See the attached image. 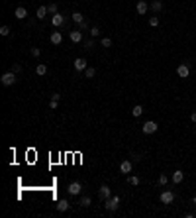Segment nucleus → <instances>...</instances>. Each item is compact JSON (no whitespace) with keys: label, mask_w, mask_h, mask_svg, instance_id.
Instances as JSON below:
<instances>
[{"label":"nucleus","mask_w":196,"mask_h":218,"mask_svg":"<svg viewBox=\"0 0 196 218\" xmlns=\"http://www.w3.org/2000/svg\"><path fill=\"white\" fill-rule=\"evenodd\" d=\"M0 81H2V85H6V86L14 85V83H16V73H14V71H8V73H4V75L0 77Z\"/></svg>","instance_id":"obj_1"},{"label":"nucleus","mask_w":196,"mask_h":218,"mask_svg":"<svg viewBox=\"0 0 196 218\" xmlns=\"http://www.w3.org/2000/svg\"><path fill=\"white\" fill-rule=\"evenodd\" d=\"M118 205H120V197H110L106 199V210H110V212H114V210H118Z\"/></svg>","instance_id":"obj_2"},{"label":"nucleus","mask_w":196,"mask_h":218,"mask_svg":"<svg viewBox=\"0 0 196 218\" xmlns=\"http://www.w3.org/2000/svg\"><path fill=\"white\" fill-rule=\"evenodd\" d=\"M143 134H155L157 130H159V126H157V122H153V120H149V122H145L143 124Z\"/></svg>","instance_id":"obj_3"},{"label":"nucleus","mask_w":196,"mask_h":218,"mask_svg":"<svg viewBox=\"0 0 196 218\" xmlns=\"http://www.w3.org/2000/svg\"><path fill=\"white\" fill-rule=\"evenodd\" d=\"M177 75L180 79H188V75H190V67H188L186 63H180L178 67H177Z\"/></svg>","instance_id":"obj_4"},{"label":"nucleus","mask_w":196,"mask_h":218,"mask_svg":"<svg viewBox=\"0 0 196 218\" xmlns=\"http://www.w3.org/2000/svg\"><path fill=\"white\" fill-rule=\"evenodd\" d=\"M159 199H161V202H163V205H171V202L175 200V193H173V191H163Z\"/></svg>","instance_id":"obj_5"},{"label":"nucleus","mask_w":196,"mask_h":218,"mask_svg":"<svg viewBox=\"0 0 196 218\" xmlns=\"http://www.w3.org/2000/svg\"><path fill=\"white\" fill-rule=\"evenodd\" d=\"M67 191H69V195H73V197H75V195H81V193H83V185L78 183V181H75V183L69 185Z\"/></svg>","instance_id":"obj_6"},{"label":"nucleus","mask_w":196,"mask_h":218,"mask_svg":"<svg viewBox=\"0 0 196 218\" xmlns=\"http://www.w3.org/2000/svg\"><path fill=\"white\" fill-rule=\"evenodd\" d=\"M98 195H100V199H110L112 197V191H110V187H108V185H102V187H100L98 189Z\"/></svg>","instance_id":"obj_7"},{"label":"nucleus","mask_w":196,"mask_h":218,"mask_svg":"<svg viewBox=\"0 0 196 218\" xmlns=\"http://www.w3.org/2000/svg\"><path fill=\"white\" fill-rule=\"evenodd\" d=\"M69 38H71L73 43H78V41H83V32H81V30H73V32L69 34Z\"/></svg>","instance_id":"obj_8"},{"label":"nucleus","mask_w":196,"mask_h":218,"mask_svg":"<svg viewBox=\"0 0 196 218\" xmlns=\"http://www.w3.org/2000/svg\"><path fill=\"white\" fill-rule=\"evenodd\" d=\"M51 24H53V26H57V28H59V26H63V24H65V18L61 16V14H59V12H57V14H53V18H51Z\"/></svg>","instance_id":"obj_9"},{"label":"nucleus","mask_w":196,"mask_h":218,"mask_svg":"<svg viewBox=\"0 0 196 218\" xmlns=\"http://www.w3.org/2000/svg\"><path fill=\"white\" fill-rule=\"evenodd\" d=\"M75 69L77 71H86V61L83 59V57H77L75 59Z\"/></svg>","instance_id":"obj_10"},{"label":"nucleus","mask_w":196,"mask_h":218,"mask_svg":"<svg viewBox=\"0 0 196 218\" xmlns=\"http://www.w3.org/2000/svg\"><path fill=\"white\" fill-rule=\"evenodd\" d=\"M149 10V4L145 2V0H139V2H137V14H145Z\"/></svg>","instance_id":"obj_11"},{"label":"nucleus","mask_w":196,"mask_h":218,"mask_svg":"<svg viewBox=\"0 0 196 218\" xmlns=\"http://www.w3.org/2000/svg\"><path fill=\"white\" fill-rule=\"evenodd\" d=\"M14 16H16L18 20H24L28 16V10L24 8V6H20V8H16V12H14Z\"/></svg>","instance_id":"obj_12"},{"label":"nucleus","mask_w":196,"mask_h":218,"mask_svg":"<svg viewBox=\"0 0 196 218\" xmlns=\"http://www.w3.org/2000/svg\"><path fill=\"white\" fill-rule=\"evenodd\" d=\"M69 200H65V199H61L59 202H57V210H59V212H65V210H69Z\"/></svg>","instance_id":"obj_13"},{"label":"nucleus","mask_w":196,"mask_h":218,"mask_svg":"<svg viewBox=\"0 0 196 218\" xmlns=\"http://www.w3.org/2000/svg\"><path fill=\"white\" fill-rule=\"evenodd\" d=\"M183 179H184V173L180 171V169L173 173V183H177V185H178V183H183Z\"/></svg>","instance_id":"obj_14"},{"label":"nucleus","mask_w":196,"mask_h":218,"mask_svg":"<svg viewBox=\"0 0 196 218\" xmlns=\"http://www.w3.org/2000/svg\"><path fill=\"white\" fill-rule=\"evenodd\" d=\"M61 41H63L61 32H53V34H51V43H53V45H59Z\"/></svg>","instance_id":"obj_15"},{"label":"nucleus","mask_w":196,"mask_h":218,"mask_svg":"<svg viewBox=\"0 0 196 218\" xmlns=\"http://www.w3.org/2000/svg\"><path fill=\"white\" fill-rule=\"evenodd\" d=\"M120 171L122 173H132V161H122L120 163Z\"/></svg>","instance_id":"obj_16"},{"label":"nucleus","mask_w":196,"mask_h":218,"mask_svg":"<svg viewBox=\"0 0 196 218\" xmlns=\"http://www.w3.org/2000/svg\"><path fill=\"white\" fill-rule=\"evenodd\" d=\"M151 10H153V12H161L163 10L161 0H153V2H151Z\"/></svg>","instance_id":"obj_17"},{"label":"nucleus","mask_w":196,"mask_h":218,"mask_svg":"<svg viewBox=\"0 0 196 218\" xmlns=\"http://www.w3.org/2000/svg\"><path fill=\"white\" fill-rule=\"evenodd\" d=\"M35 73H38V75H47V65H43V63H39L38 67H35Z\"/></svg>","instance_id":"obj_18"},{"label":"nucleus","mask_w":196,"mask_h":218,"mask_svg":"<svg viewBox=\"0 0 196 218\" xmlns=\"http://www.w3.org/2000/svg\"><path fill=\"white\" fill-rule=\"evenodd\" d=\"M47 12H49V10H47V6H39V8H38V18L43 20V18L47 16Z\"/></svg>","instance_id":"obj_19"},{"label":"nucleus","mask_w":196,"mask_h":218,"mask_svg":"<svg viewBox=\"0 0 196 218\" xmlns=\"http://www.w3.org/2000/svg\"><path fill=\"white\" fill-rule=\"evenodd\" d=\"M73 22H75V24H81V22H84V16L81 12H75L73 14Z\"/></svg>","instance_id":"obj_20"},{"label":"nucleus","mask_w":196,"mask_h":218,"mask_svg":"<svg viewBox=\"0 0 196 218\" xmlns=\"http://www.w3.org/2000/svg\"><path fill=\"white\" fill-rule=\"evenodd\" d=\"M94 75H96V69H92V67H86V71H84V77H86V79H92Z\"/></svg>","instance_id":"obj_21"},{"label":"nucleus","mask_w":196,"mask_h":218,"mask_svg":"<svg viewBox=\"0 0 196 218\" xmlns=\"http://www.w3.org/2000/svg\"><path fill=\"white\" fill-rule=\"evenodd\" d=\"M132 114L135 116V118H139V116L143 114V108H141L139 104H137V106H133V110H132Z\"/></svg>","instance_id":"obj_22"},{"label":"nucleus","mask_w":196,"mask_h":218,"mask_svg":"<svg viewBox=\"0 0 196 218\" xmlns=\"http://www.w3.org/2000/svg\"><path fill=\"white\" fill-rule=\"evenodd\" d=\"M149 26H151V28H157V26H159V18H157V16H151V18H149Z\"/></svg>","instance_id":"obj_23"},{"label":"nucleus","mask_w":196,"mask_h":218,"mask_svg":"<svg viewBox=\"0 0 196 218\" xmlns=\"http://www.w3.org/2000/svg\"><path fill=\"white\" fill-rule=\"evenodd\" d=\"M81 206H83V208L90 206V197H83V199H81Z\"/></svg>","instance_id":"obj_24"},{"label":"nucleus","mask_w":196,"mask_h":218,"mask_svg":"<svg viewBox=\"0 0 196 218\" xmlns=\"http://www.w3.org/2000/svg\"><path fill=\"white\" fill-rule=\"evenodd\" d=\"M157 183L163 187V185H167V183H169V177H167V175H159V181H157Z\"/></svg>","instance_id":"obj_25"},{"label":"nucleus","mask_w":196,"mask_h":218,"mask_svg":"<svg viewBox=\"0 0 196 218\" xmlns=\"http://www.w3.org/2000/svg\"><path fill=\"white\" fill-rule=\"evenodd\" d=\"M128 183H129V185H139V177H135V175H132V177H129V179H128Z\"/></svg>","instance_id":"obj_26"},{"label":"nucleus","mask_w":196,"mask_h":218,"mask_svg":"<svg viewBox=\"0 0 196 218\" xmlns=\"http://www.w3.org/2000/svg\"><path fill=\"white\" fill-rule=\"evenodd\" d=\"M100 43H102V47H110V45H112V39H110V38H104Z\"/></svg>","instance_id":"obj_27"},{"label":"nucleus","mask_w":196,"mask_h":218,"mask_svg":"<svg viewBox=\"0 0 196 218\" xmlns=\"http://www.w3.org/2000/svg\"><path fill=\"white\" fill-rule=\"evenodd\" d=\"M47 10L51 12V14H57V4H53V2H51V4H47Z\"/></svg>","instance_id":"obj_28"},{"label":"nucleus","mask_w":196,"mask_h":218,"mask_svg":"<svg viewBox=\"0 0 196 218\" xmlns=\"http://www.w3.org/2000/svg\"><path fill=\"white\" fill-rule=\"evenodd\" d=\"M10 34V28L8 26H2V28H0V35H8Z\"/></svg>","instance_id":"obj_29"},{"label":"nucleus","mask_w":196,"mask_h":218,"mask_svg":"<svg viewBox=\"0 0 196 218\" xmlns=\"http://www.w3.org/2000/svg\"><path fill=\"white\" fill-rule=\"evenodd\" d=\"M90 35H92V38H96V35H100V30H98L96 26H94V28H90Z\"/></svg>","instance_id":"obj_30"},{"label":"nucleus","mask_w":196,"mask_h":218,"mask_svg":"<svg viewBox=\"0 0 196 218\" xmlns=\"http://www.w3.org/2000/svg\"><path fill=\"white\" fill-rule=\"evenodd\" d=\"M39 53H41L39 47H32V55H33V57H39Z\"/></svg>","instance_id":"obj_31"},{"label":"nucleus","mask_w":196,"mask_h":218,"mask_svg":"<svg viewBox=\"0 0 196 218\" xmlns=\"http://www.w3.org/2000/svg\"><path fill=\"white\" fill-rule=\"evenodd\" d=\"M78 30H88V24H86V22H81V24H78Z\"/></svg>","instance_id":"obj_32"},{"label":"nucleus","mask_w":196,"mask_h":218,"mask_svg":"<svg viewBox=\"0 0 196 218\" xmlns=\"http://www.w3.org/2000/svg\"><path fill=\"white\" fill-rule=\"evenodd\" d=\"M12 71H14V73H20V71H22V65H20V63H16V65L12 67Z\"/></svg>","instance_id":"obj_33"},{"label":"nucleus","mask_w":196,"mask_h":218,"mask_svg":"<svg viewBox=\"0 0 196 218\" xmlns=\"http://www.w3.org/2000/svg\"><path fill=\"white\" fill-rule=\"evenodd\" d=\"M51 100H57V102H59V100H61V94H59V92H55V94H51Z\"/></svg>","instance_id":"obj_34"},{"label":"nucleus","mask_w":196,"mask_h":218,"mask_svg":"<svg viewBox=\"0 0 196 218\" xmlns=\"http://www.w3.org/2000/svg\"><path fill=\"white\" fill-rule=\"evenodd\" d=\"M57 104H59L57 100H51V102H49V108H51V110H55V108H57Z\"/></svg>","instance_id":"obj_35"},{"label":"nucleus","mask_w":196,"mask_h":218,"mask_svg":"<svg viewBox=\"0 0 196 218\" xmlns=\"http://www.w3.org/2000/svg\"><path fill=\"white\" fill-rule=\"evenodd\" d=\"M190 118H192V122L196 124V112H192V116H190Z\"/></svg>","instance_id":"obj_36"},{"label":"nucleus","mask_w":196,"mask_h":218,"mask_svg":"<svg viewBox=\"0 0 196 218\" xmlns=\"http://www.w3.org/2000/svg\"><path fill=\"white\" fill-rule=\"evenodd\" d=\"M194 205H196V197H194Z\"/></svg>","instance_id":"obj_37"}]
</instances>
